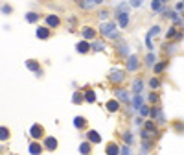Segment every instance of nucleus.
Listing matches in <instances>:
<instances>
[{"instance_id": "ddd939ff", "label": "nucleus", "mask_w": 184, "mask_h": 155, "mask_svg": "<svg viewBox=\"0 0 184 155\" xmlns=\"http://www.w3.org/2000/svg\"><path fill=\"white\" fill-rule=\"evenodd\" d=\"M41 152H42V148L39 144H29V153L31 155H39Z\"/></svg>"}, {"instance_id": "f257e3e1", "label": "nucleus", "mask_w": 184, "mask_h": 155, "mask_svg": "<svg viewBox=\"0 0 184 155\" xmlns=\"http://www.w3.org/2000/svg\"><path fill=\"white\" fill-rule=\"evenodd\" d=\"M114 30H116L114 22H103V24H101V33H103L105 37H111V39H114V37L118 35Z\"/></svg>"}, {"instance_id": "f8f14e48", "label": "nucleus", "mask_w": 184, "mask_h": 155, "mask_svg": "<svg viewBox=\"0 0 184 155\" xmlns=\"http://www.w3.org/2000/svg\"><path fill=\"white\" fill-rule=\"evenodd\" d=\"M107 155H118V146H116L114 142H111V144L107 146Z\"/></svg>"}, {"instance_id": "c756f323", "label": "nucleus", "mask_w": 184, "mask_h": 155, "mask_svg": "<svg viewBox=\"0 0 184 155\" xmlns=\"http://www.w3.org/2000/svg\"><path fill=\"white\" fill-rule=\"evenodd\" d=\"M164 67H166V65H164V63H160V65H157V67H155V70H157V72H160V70H164Z\"/></svg>"}, {"instance_id": "a211bd4d", "label": "nucleus", "mask_w": 184, "mask_h": 155, "mask_svg": "<svg viewBox=\"0 0 184 155\" xmlns=\"http://www.w3.org/2000/svg\"><path fill=\"white\" fill-rule=\"evenodd\" d=\"M90 48H92V50H103V43H101V41H94V43L90 44Z\"/></svg>"}, {"instance_id": "72a5a7b5", "label": "nucleus", "mask_w": 184, "mask_h": 155, "mask_svg": "<svg viewBox=\"0 0 184 155\" xmlns=\"http://www.w3.org/2000/svg\"><path fill=\"white\" fill-rule=\"evenodd\" d=\"M146 128H147V129H155V124H153V122H147Z\"/></svg>"}, {"instance_id": "473e14b6", "label": "nucleus", "mask_w": 184, "mask_h": 155, "mask_svg": "<svg viewBox=\"0 0 184 155\" xmlns=\"http://www.w3.org/2000/svg\"><path fill=\"white\" fill-rule=\"evenodd\" d=\"M149 85H151L153 89H155V87H159V80H151V83H149Z\"/></svg>"}, {"instance_id": "2f4dec72", "label": "nucleus", "mask_w": 184, "mask_h": 155, "mask_svg": "<svg viewBox=\"0 0 184 155\" xmlns=\"http://www.w3.org/2000/svg\"><path fill=\"white\" fill-rule=\"evenodd\" d=\"M140 113H142V115H144V116H146V115H147V113H149V109H147V107H144V105H142V107H140Z\"/></svg>"}, {"instance_id": "6ab92c4d", "label": "nucleus", "mask_w": 184, "mask_h": 155, "mask_svg": "<svg viewBox=\"0 0 184 155\" xmlns=\"http://www.w3.org/2000/svg\"><path fill=\"white\" fill-rule=\"evenodd\" d=\"M133 104H135V109H140V107H142V98L136 94V96L133 98Z\"/></svg>"}, {"instance_id": "0eeeda50", "label": "nucleus", "mask_w": 184, "mask_h": 155, "mask_svg": "<svg viewBox=\"0 0 184 155\" xmlns=\"http://www.w3.org/2000/svg\"><path fill=\"white\" fill-rule=\"evenodd\" d=\"M31 137H35V139L42 137V128L41 126H31Z\"/></svg>"}, {"instance_id": "39448f33", "label": "nucleus", "mask_w": 184, "mask_h": 155, "mask_svg": "<svg viewBox=\"0 0 184 155\" xmlns=\"http://www.w3.org/2000/svg\"><path fill=\"white\" fill-rule=\"evenodd\" d=\"M46 24L55 28V26H59V18H57L55 15H50V17H46Z\"/></svg>"}, {"instance_id": "2eb2a0df", "label": "nucleus", "mask_w": 184, "mask_h": 155, "mask_svg": "<svg viewBox=\"0 0 184 155\" xmlns=\"http://www.w3.org/2000/svg\"><path fill=\"white\" fill-rule=\"evenodd\" d=\"M116 96H118L120 100H123V102H127V100H129V94H127L123 89H118V91H116Z\"/></svg>"}, {"instance_id": "4468645a", "label": "nucleus", "mask_w": 184, "mask_h": 155, "mask_svg": "<svg viewBox=\"0 0 184 155\" xmlns=\"http://www.w3.org/2000/svg\"><path fill=\"white\" fill-rule=\"evenodd\" d=\"M81 31H83V35H85V37H87V39H92V37H94V35H96V31H94V30H92V28H83V30H81Z\"/></svg>"}, {"instance_id": "412c9836", "label": "nucleus", "mask_w": 184, "mask_h": 155, "mask_svg": "<svg viewBox=\"0 0 184 155\" xmlns=\"http://www.w3.org/2000/svg\"><path fill=\"white\" fill-rule=\"evenodd\" d=\"M7 137H9V131L6 128H0V141H6Z\"/></svg>"}, {"instance_id": "c9c22d12", "label": "nucleus", "mask_w": 184, "mask_h": 155, "mask_svg": "<svg viewBox=\"0 0 184 155\" xmlns=\"http://www.w3.org/2000/svg\"><path fill=\"white\" fill-rule=\"evenodd\" d=\"M100 18H103V20H105V18H107V11H101V13H100Z\"/></svg>"}, {"instance_id": "b1692460", "label": "nucleus", "mask_w": 184, "mask_h": 155, "mask_svg": "<svg viewBox=\"0 0 184 155\" xmlns=\"http://www.w3.org/2000/svg\"><path fill=\"white\" fill-rule=\"evenodd\" d=\"M39 18V15L37 13H28V22H35Z\"/></svg>"}, {"instance_id": "20e7f679", "label": "nucleus", "mask_w": 184, "mask_h": 155, "mask_svg": "<svg viewBox=\"0 0 184 155\" xmlns=\"http://www.w3.org/2000/svg\"><path fill=\"white\" fill-rule=\"evenodd\" d=\"M44 144H46V148H48V150H50V152H52V150H55V148H57V141H55V139H53V137H48V139H46V142H44Z\"/></svg>"}, {"instance_id": "aec40b11", "label": "nucleus", "mask_w": 184, "mask_h": 155, "mask_svg": "<svg viewBox=\"0 0 184 155\" xmlns=\"http://www.w3.org/2000/svg\"><path fill=\"white\" fill-rule=\"evenodd\" d=\"M159 31H160V26H153V28H151V30H149V33H147V37H149V39H151V37H153V35H157V33H159Z\"/></svg>"}, {"instance_id": "6e6552de", "label": "nucleus", "mask_w": 184, "mask_h": 155, "mask_svg": "<svg viewBox=\"0 0 184 155\" xmlns=\"http://www.w3.org/2000/svg\"><path fill=\"white\" fill-rule=\"evenodd\" d=\"M88 141L98 144V142L101 141V137H100V133H98V131H88Z\"/></svg>"}, {"instance_id": "c85d7f7f", "label": "nucleus", "mask_w": 184, "mask_h": 155, "mask_svg": "<svg viewBox=\"0 0 184 155\" xmlns=\"http://www.w3.org/2000/svg\"><path fill=\"white\" fill-rule=\"evenodd\" d=\"M175 31H177L175 28H170V30H168V37H173V35H175Z\"/></svg>"}, {"instance_id": "a878e982", "label": "nucleus", "mask_w": 184, "mask_h": 155, "mask_svg": "<svg viewBox=\"0 0 184 155\" xmlns=\"http://www.w3.org/2000/svg\"><path fill=\"white\" fill-rule=\"evenodd\" d=\"M28 67H29L31 70H35V72H39V65H35L33 61H28Z\"/></svg>"}, {"instance_id": "9b49d317", "label": "nucleus", "mask_w": 184, "mask_h": 155, "mask_svg": "<svg viewBox=\"0 0 184 155\" xmlns=\"http://www.w3.org/2000/svg\"><path fill=\"white\" fill-rule=\"evenodd\" d=\"M142 87H144V83H142L140 80H135V83H133V91H135L136 94H140V92H142Z\"/></svg>"}, {"instance_id": "dca6fc26", "label": "nucleus", "mask_w": 184, "mask_h": 155, "mask_svg": "<svg viewBox=\"0 0 184 155\" xmlns=\"http://www.w3.org/2000/svg\"><path fill=\"white\" fill-rule=\"evenodd\" d=\"M107 109H109V111H112V113H114V111H118V102H114V100H112V102H107Z\"/></svg>"}, {"instance_id": "4be33fe9", "label": "nucleus", "mask_w": 184, "mask_h": 155, "mask_svg": "<svg viewBox=\"0 0 184 155\" xmlns=\"http://www.w3.org/2000/svg\"><path fill=\"white\" fill-rule=\"evenodd\" d=\"M74 126H76V128H83V126H85V118L77 116V118H76V122H74Z\"/></svg>"}, {"instance_id": "5701e85b", "label": "nucleus", "mask_w": 184, "mask_h": 155, "mask_svg": "<svg viewBox=\"0 0 184 155\" xmlns=\"http://www.w3.org/2000/svg\"><path fill=\"white\" fill-rule=\"evenodd\" d=\"M151 7H153V11H160L162 9V2H153Z\"/></svg>"}, {"instance_id": "f3484780", "label": "nucleus", "mask_w": 184, "mask_h": 155, "mask_svg": "<svg viewBox=\"0 0 184 155\" xmlns=\"http://www.w3.org/2000/svg\"><path fill=\"white\" fill-rule=\"evenodd\" d=\"M79 152H81L83 155L90 153V144H87V142H85V144H81V146H79Z\"/></svg>"}, {"instance_id": "423d86ee", "label": "nucleus", "mask_w": 184, "mask_h": 155, "mask_svg": "<svg viewBox=\"0 0 184 155\" xmlns=\"http://www.w3.org/2000/svg\"><path fill=\"white\" fill-rule=\"evenodd\" d=\"M48 35H50L48 28H37V37L39 39H48Z\"/></svg>"}, {"instance_id": "7c9ffc66", "label": "nucleus", "mask_w": 184, "mask_h": 155, "mask_svg": "<svg viewBox=\"0 0 184 155\" xmlns=\"http://www.w3.org/2000/svg\"><path fill=\"white\" fill-rule=\"evenodd\" d=\"M79 100H83V96H81L79 92H76V94H74V102H79Z\"/></svg>"}, {"instance_id": "bb28decb", "label": "nucleus", "mask_w": 184, "mask_h": 155, "mask_svg": "<svg viewBox=\"0 0 184 155\" xmlns=\"http://www.w3.org/2000/svg\"><path fill=\"white\" fill-rule=\"evenodd\" d=\"M122 155H131V152H129V146H123V148H122Z\"/></svg>"}, {"instance_id": "cd10ccee", "label": "nucleus", "mask_w": 184, "mask_h": 155, "mask_svg": "<svg viewBox=\"0 0 184 155\" xmlns=\"http://www.w3.org/2000/svg\"><path fill=\"white\" fill-rule=\"evenodd\" d=\"M147 63H149V65H153V63H155V55H153V54H149V55H147Z\"/></svg>"}, {"instance_id": "7ed1b4c3", "label": "nucleus", "mask_w": 184, "mask_h": 155, "mask_svg": "<svg viewBox=\"0 0 184 155\" xmlns=\"http://www.w3.org/2000/svg\"><path fill=\"white\" fill-rule=\"evenodd\" d=\"M118 20H120V26L125 28V26L129 24V15H127V13H118Z\"/></svg>"}, {"instance_id": "e433bc0d", "label": "nucleus", "mask_w": 184, "mask_h": 155, "mask_svg": "<svg viewBox=\"0 0 184 155\" xmlns=\"http://www.w3.org/2000/svg\"><path fill=\"white\" fill-rule=\"evenodd\" d=\"M123 139H125L127 142H131V135H129V133H125V135H123Z\"/></svg>"}, {"instance_id": "1a4fd4ad", "label": "nucleus", "mask_w": 184, "mask_h": 155, "mask_svg": "<svg viewBox=\"0 0 184 155\" xmlns=\"http://www.w3.org/2000/svg\"><path fill=\"white\" fill-rule=\"evenodd\" d=\"M88 48H90V46H88V43L81 41V43H77V48H76V50H77V52H81V54H85V52H88Z\"/></svg>"}, {"instance_id": "f704fd0d", "label": "nucleus", "mask_w": 184, "mask_h": 155, "mask_svg": "<svg viewBox=\"0 0 184 155\" xmlns=\"http://www.w3.org/2000/svg\"><path fill=\"white\" fill-rule=\"evenodd\" d=\"M2 11H4V13H9V11H11V7H9V6H4V7H2Z\"/></svg>"}, {"instance_id": "393cba45", "label": "nucleus", "mask_w": 184, "mask_h": 155, "mask_svg": "<svg viewBox=\"0 0 184 155\" xmlns=\"http://www.w3.org/2000/svg\"><path fill=\"white\" fill-rule=\"evenodd\" d=\"M85 98H87V102H94V100H96V94H94V92H92V91H88V92H87V96H85Z\"/></svg>"}, {"instance_id": "9d476101", "label": "nucleus", "mask_w": 184, "mask_h": 155, "mask_svg": "<svg viewBox=\"0 0 184 155\" xmlns=\"http://www.w3.org/2000/svg\"><path fill=\"white\" fill-rule=\"evenodd\" d=\"M136 67H138L136 57H135V55H131V57H129V63H127V68H129V70H136Z\"/></svg>"}, {"instance_id": "f03ea898", "label": "nucleus", "mask_w": 184, "mask_h": 155, "mask_svg": "<svg viewBox=\"0 0 184 155\" xmlns=\"http://www.w3.org/2000/svg\"><path fill=\"white\" fill-rule=\"evenodd\" d=\"M109 78H111V81H114V83H120V81L123 80V72H122V70H118V68H112Z\"/></svg>"}]
</instances>
